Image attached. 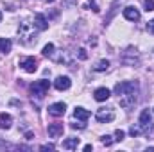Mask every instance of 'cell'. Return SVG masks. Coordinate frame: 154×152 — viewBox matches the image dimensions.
Returning a JSON list of instances; mask_svg holds the SVG:
<instances>
[{"instance_id": "cell-1", "label": "cell", "mask_w": 154, "mask_h": 152, "mask_svg": "<svg viewBox=\"0 0 154 152\" xmlns=\"http://www.w3.org/2000/svg\"><path fill=\"white\" fill-rule=\"evenodd\" d=\"M115 95H118V104L124 109H129L138 100V82L134 81H124L115 86Z\"/></svg>"}, {"instance_id": "cell-2", "label": "cell", "mask_w": 154, "mask_h": 152, "mask_svg": "<svg viewBox=\"0 0 154 152\" xmlns=\"http://www.w3.org/2000/svg\"><path fill=\"white\" fill-rule=\"evenodd\" d=\"M36 25L31 23L29 20H23L18 27V36H20V41L22 45H32L36 43Z\"/></svg>"}, {"instance_id": "cell-3", "label": "cell", "mask_w": 154, "mask_h": 152, "mask_svg": "<svg viewBox=\"0 0 154 152\" xmlns=\"http://www.w3.org/2000/svg\"><path fill=\"white\" fill-rule=\"evenodd\" d=\"M48 86H50V82L47 81V79H41V81H36V82H32L31 84V95L32 97H36V99H43L45 95H47V91H48Z\"/></svg>"}, {"instance_id": "cell-4", "label": "cell", "mask_w": 154, "mask_h": 152, "mask_svg": "<svg viewBox=\"0 0 154 152\" xmlns=\"http://www.w3.org/2000/svg\"><path fill=\"white\" fill-rule=\"evenodd\" d=\"M120 61H122L125 66H134V65H138V63H140V57H138V50H136V48H133V47H129V48H127V50L122 54Z\"/></svg>"}, {"instance_id": "cell-5", "label": "cell", "mask_w": 154, "mask_h": 152, "mask_svg": "<svg viewBox=\"0 0 154 152\" xmlns=\"http://www.w3.org/2000/svg\"><path fill=\"white\" fill-rule=\"evenodd\" d=\"M138 125H140V129H142V132H143V134H145V132H149V131L152 129V116H151V111H149V109H143V111L140 113Z\"/></svg>"}, {"instance_id": "cell-6", "label": "cell", "mask_w": 154, "mask_h": 152, "mask_svg": "<svg viewBox=\"0 0 154 152\" xmlns=\"http://www.w3.org/2000/svg\"><path fill=\"white\" fill-rule=\"evenodd\" d=\"M20 66H22L27 74H34V72L38 70V59L32 57V56L22 57V59H20Z\"/></svg>"}, {"instance_id": "cell-7", "label": "cell", "mask_w": 154, "mask_h": 152, "mask_svg": "<svg viewBox=\"0 0 154 152\" xmlns=\"http://www.w3.org/2000/svg\"><path fill=\"white\" fill-rule=\"evenodd\" d=\"M95 118H97V122H100V123H108V122H113L115 120V113H113V109H99L97 114H95Z\"/></svg>"}, {"instance_id": "cell-8", "label": "cell", "mask_w": 154, "mask_h": 152, "mask_svg": "<svg viewBox=\"0 0 154 152\" xmlns=\"http://www.w3.org/2000/svg\"><path fill=\"white\" fill-rule=\"evenodd\" d=\"M66 113V104L65 102H54L48 106V114L52 116H63Z\"/></svg>"}, {"instance_id": "cell-9", "label": "cell", "mask_w": 154, "mask_h": 152, "mask_svg": "<svg viewBox=\"0 0 154 152\" xmlns=\"http://www.w3.org/2000/svg\"><path fill=\"white\" fill-rule=\"evenodd\" d=\"M70 86H72V81H70V77H66V75H59L54 81V88L59 90V91H65V90H68Z\"/></svg>"}, {"instance_id": "cell-10", "label": "cell", "mask_w": 154, "mask_h": 152, "mask_svg": "<svg viewBox=\"0 0 154 152\" xmlns=\"http://www.w3.org/2000/svg\"><path fill=\"white\" fill-rule=\"evenodd\" d=\"M124 18L129 20V22H138L140 20V11L136 7H133V5H127L124 9Z\"/></svg>"}, {"instance_id": "cell-11", "label": "cell", "mask_w": 154, "mask_h": 152, "mask_svg": "<svg viewBox=\"0 0 154 152\" xmlns=\"http://www.w3.org/2000/svg\"><path fill=\"white\" fill-rule=\"evenodd\" d=\"M109 95H111V91H109L108 88H97L95 93H93V97H95L97 102H104V100H108Z\"/></svg>"}, {"instance_id": "cell-12", "label": "cell", "mask_w": 154, "mask_h": 152, "mask_svg": "<svg viewBox=\"0 0 154 152\" xmlns=\"http://www.w3.org/2000/svg\"><path fill=\"white\" fill-rule=\"evenodd\" d=\"M63 131H65L63 123H50L48 125V136L50 138H59L63 134Z\"/></svg>"}, {"instance_id": "cell-13", "label": "cell", "mask_w": 154, "mask_h": 152, "mask_svg": "<svg viewBox=\"0 0 154 152\" xmlns=\"http://www.w3.org/2000/svg\"><path fill=\"white\" fill-rule=\"evenodd\" d=\"M13 125V116L9 113H0V129H11Z\"/></svg>"}, {"instance_id": "cell-14", "label": "cell", "mask_w": 154, "mask_h": 152, "mask_svg": "<svg viewBox=\"0 0 154 152\" xmlns=\"http://www.w3.org/2000/svg\"><path fill=\"white\" fill-rule=\"evenodd\" d=\"M34 25H36L38 31H45V29L48 27V22H47V18H45L43 14H36V16H34Z\"/></svg>"}, {"instance_id": "cell-15", "label": "cell", "mask_w": 154, "mask_h": 152, "mask_svg": "<svg viewBox=\"0 0 154 152\" xmlns=\"http://www.w3.org/2000/svg\"><path fill=\"white\" fill-rule=\"evenodd\" d=\"M90 111L88 109H84V108H75V111H74V116H75L77 120H81V122H86L88 118H90Z\"/></svg>"}, {"instance_id": "cell-16", "label": "cell", "mask_w": 154, "mask_h": 152, "mask_svg": "<svg viewBox=\"0 0 154 152\" xmlns=\"http://www.w3.org/2000/svg\"><path fill=\"white\" fill-rule=\"evenodd\" d=\"M79 138H66L65 141H63V149H66V150H74L77 149V145H79Z\"/></svg>"}, {"instance_id": "cell-17", "label": "cell", "mask_w": 154, "mask_h": 152, "mask_svg": "<svg viewBox=\"0 0 154 152\" xmlns=\"http://www.w3.org/2000/svg\"><path fill=\"white\" fill-rule=\"evenodd\" d=\"M11 47H13V43L7 38H0V52H2V54H7V52L11 50Z\"/></svg>"}, {"instance_id": "cell-18", "label": "cell", "mask_w": 154, "mask_h": 152, "mask_svg": "<svg viewBox=\"0 0 154 152\" xmlns=\"http://www.w3.org/2000/svg\"><path fill=\"white\" fill-rule=\"evenodd\" d=\"M108 68H109V61H108V59H100V61L93 66L95 72H106Z\"/></svg>"}, {"instance_id": "cell-19", "label": "cell", "mask_w": 154, "mask_h": 152, "mask_svg": "<svg viewBox=\"0 0 154 152\" xmlns=\"http://www.w3.org/2000/svg\"><path fill=\"white\" fill-rule=\"evenodd\" d=\"M43 56H47V57H54V45H52V43H48V45L43 47Z\"/></svg>"}, {"instance_id": "cell-20", "label": "cell", "mask_w": 154, "mask_h": 152, "mask_svg": "<svg viewBox=\"0 0 154 152\" xmlns=\"http://www.w3.org/2000/svg\"><path fill=\"white\" fill-rule=\"evenodd\" d=\"M129 134H131V136L134 138V136H140V134H143V132H142V129H140V125L136 123V125H133V127L129 129Z\"/></svg>"}, {"instance_id": "cell-21", "label": "cell", "mask_w": 154, "mask_h": 152, "mask_svg": "<svg viewBox=\"0 0 154 152\" xmlns=\"http://www.w3.org/2000/svg\"><path fill=\"white\" fill-rule=\"evenodd\" d=\"M100 141H102V145H106V147H109V145H111V143H113L115 140H113L111 136H102V138H100Z\"/></svg>"}, {"instance_id": "cell-22", "label": "cell", "mask_w": 154, "mask_h": 152, "mask_svg": "<svg viewBox=\"0 0 154 152\" xmlns=\"http://www.w3.org/2000/svg\"><path fill=\"white\" fill-rule=\"evenodd\" d=\"M77 57H79L81 61L88 59V54H86V50H84V48H79V50H77Z\"/></svg>"}, {"instance_id": "cell-23", "label": "cell", "mask_w": 154, "mask_h": 152, "mask_svg": "<svg viewBox=\"0 0 154 152\" xmlns=\"http://www.w3.org/2000/svg\"><path fill=\"white\" fill-rule=\"evenodd\" d=\"M143 4L147 11H154V0H143Z\"/></svg>"}, {"instance_id": "cell-24", "label": "cell", "mask_w": 154, "mask_h": 152, "mask_svg": "<svg viewBox=\"0 0 154 152\" xmlns=\"http://www.w3.org/2000/svg\"><path fill=\"white\" fill-rule=\"evenodd\" d=\"M115 136H116V138H115V141H122L125 134H124V131H120V129H118V131L115 132Z\"/></svg>"}, {"instance_id": "cell-25", "label": "cell", "mask_w": 154, "mask_h": 152, "mask_svg": "<svg viewBox=\"0 0 154 152\" xmlns=\"http://www.w3.org/2000/svg\"><path fill=\"white\" fill-rule=\"evenodd\" d=\"M147 31H149L151 34H154V20H151V22L147 23Z\"/></svg>"}, {"instance_id": "cell-26", "label": "cell", "mask_w": 154, "mask_h": 152, "mask_svg": "<svg viewBox=\"0 0 154 152\" xmlns=\"http://www.w3.org/2000/svg\"><path fill=\"white\" fill-rule=\"evenodd\" d=\"M41 150H54V145H41Z\"/></svg>"}, {"instance_id": "cell-27", "label": "cell", "mask_w": 154, "mask_h": 152, "mask_svg": "<svg viewBox=\"0 0 154 152\" xmlns=\"http://www.w3.org/2000/svg\"><path fill=\"white\" fill-rule=\"evenodd\" d=\"M90 4H91V7H93V11H99V5L95 4V0H90Z\"/></svg>"}, {"instance_id": "cell-28", "label": "cell", "mask_w": 154, "mask_h": 152, "mask_svg": "<svg viewBox=\"0 0 154 152\" xmlns=\"http://www.w3.org/2000/svg\"><path fill=\"white\" fill-rule=\"evenodd\" d=\"M47 2H54V0H47Z\"/></svg>"}, {"instance_id": "cell-29", "label": "cell", "mask_w": 154, "mask_h": 152, "mask_svg": "<svg viewBox=\"0 0 154 152\" xmlns=\"http://www.w3.org/2000/svg\"><path fill=\"white\" fill-rule=\"evenodd\" d=\"M0 20H2V13H0Z\"/></svg>"}]
</instances>
